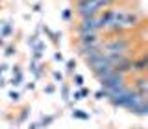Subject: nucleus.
Returning a JSON list of instances; mask_svg holds the SVG:
<instances>
[{
	"instance_id": "nucleus-1",
	"label": "nucleus",
	"mask_w": 148,
	"mask_h": 129,
	"mask_svg": "<svg viewBox=\"0 0 148 129\" xmlns=\"http://www.w3.org/2000/svg\"><path fill=\"white\" fill-rule=\"evenodd\" d=\"M100 46H102V52L106 54H128L133 48V41L124 35H115L108 39L106 43H102Z\"/></svg>"
},
{
	"instance_id": "nucleus-2",
	"label": "nucleus",
	"mask_w": 148,
	"mask_h": 129,
	"mask_svg": "<svg viewBox=\"0 0 148 129\" xmlns=\"http://www.w3.org/2000/svg\"><path fill=\"white\" fill-rule=\"evenodd\" d=\"M98 81H100L102 89L108 92V96H111L115 90H119L122 85H126V83H124V76H122V74H117V72H113V70L108 72L106 76H102Z\"/></svg>"
},
{
	"instance_id": "nucleus-3",
	"label": "nucleus",
	"mask_w": 148,
	"mask_h": 129,
	"mask_svg": "<svg viewBox=\"0 0 148 129\" xmlns=\"http://www.w3.org/2000/svg\"><path fill=\"white\" fill-rule=\"evenodd\" d=\"M102 26L98 22V15H92V17H85L82 18V22L76 26V33H89V31H100Z\"/></svg>"
},
{
	"instance_id": "nucleus-4",
	"label": "nucleus",
	"mask_w": 148,
	"mask_h": 129,
	"mask_svg": "<svg viewBox=\"0 0 148 129\" xmlns=\"http://www.w3.org/2000/svg\"><path fill=\"white\" fill-rule=\"evenodd\" d=\"M102 43L100 31H89V33H80L78 35V46H95Z\"/></svg>"
},
{
	"instance_id": "nucleus-5",
	"label": "nucleus",
	"mask_w": 148,
	"mask_h": 129,
	"mask_svg": "<svg viewBox=\"0 0 148 129\" xmlns=\"http://www.w3.org/2000/svg\"><path fill=\"white\" fill-rule=\"evenodd\" d=\"M143 22V15L139 11H128L126 9V17H124V28L130 30V28H137Z\"/></svg>"
},
{
	"instance_id": "nucleus-6",
	"label": "nucleus",
	"mask_w": 148,
	"mask_h": 129,
	"mask_svg": "<svg viewBox=\"0 0 148 129\" xmlns=\"http://www.w3.org/2000/svg\"><path fill=\"white\" fill-rule=\"evenodd\" d=\"M132 64H133V59L130 57V55H126V57H124V59H120V61H119L117 64H113V72L126 76V74L132 72Z\"/></svg>"
},
{
	"instance_id": "nucleus-7",
	"label": "nucleus",
	"mask_w": 148,
	"mask_h": 129,
	"mask_svg": "<svg viewBox=\"0 0 148 129\" xmlns=\"http://www.w3.org/2000/svg\"><path fill=\"white\" fill-rule=\"evenodd\" d=\"M133 90H135L139 96H148V79H146L145 74H141L139 77L133 79Z\"/></svg>"
},
{
	"instance_id": "nucleus-8",
	"label": "nucleus",
	"mask_w": 148,
	"mask_h": 129,
	"mask_svg": "<svg viewBox=\"0 0 148 129\" xmlns=\"http://www.w3.org/2000/svg\"><path fill=\"white\" fill-rule=\"evenodd\" d=\"M146 70H148V57H146V55H141L139 59H133L132 72H135V74H146Z\"/></svg>"
},
{
	"instance_id": "nucleus-9",
	"label": "nucleus",
	"mask_w": 148,
	"mask_h": 129,
	"mask_svg": "<svg viewBox=\"0 0 148 129\" xmlns=\"http://www.w3.org/2000/svg\"><path fill=\"white\" fill-rule=\"evenodd\" d=\"M130 111H132V113H135L137 116H146V114H148V101H146L145 96H143V98H139L137 103L133 105Z\"/></svg>"
},
{
	"instance_id": "nucleus-10",
	"label": "nucleus",
	"mask_w": 148,
	"mask_h": 129,
	"mask_svg": "<svg viewBox=\"0 0 148 129\" xmlns=\"http://www.w3.org/2000/svg\"><path fill=\"white\" fill-rule=\"evenodd\" d=\"M100 44H102V43H100ZM100 44H95V46H78V52H80V55L87 57V55H92V54L100 52V50H102Z\"/></svg>"
},
{
	"instance_id": "nucleus-11",
	"label": "nucleus",
	"mask_w": 148,
	"mask_h": 129,
	"mask_svg": "<svg viewBox=\"0 0 148 129\" xmlns=\"http://www.w3.org/2000/svg\"><path fill=\"white\" fill-rule=\"evenodd\" d=\"M32 50H34V59L39 61V59L43 57V52H45V43L43 41H37V43L32 46Z\"/></svg>"
},
{
	"instance_id": "nucleus-12",
	"label": "nucleus",
	"mask_w": 148,
	"mask_h": 129,
	"mask_svg": "<svg viewBox=\"0 0 148 129\" xmlns=\"http://www.w3.org/2000/svg\"><path fill=\"white\" fill-rule=\"evenodd\" d=\"M22 79H24V74H22V70L18 67H13V79H11V85L13 87H18L22 83Z\"/></svg>"
},
{
	"instance_id": "nucleus-13",
	"label": "nucleus",
	"mask_w": 148,
	"mask_h": 129,
	"mask_svg": "<svg viewBox=\"0 0 148 129\" xmlns=\"http://www.w3.org/2000/svg\"><path fill=\"white\" fill-rule=\"evenodd\" d=\"M41 68H43V64H39L35 61V59H32V63H30V70L35 74V77H41V74H43V70H41Z\"/></svg>"
},
{
	"instance_id": "nucleus-14",
	"label": "nucleus",
	"mask_w": 148,
	"mask_h": 129,
	"mask_svg": "<svg viewBox=\"0 0 148 129\" xmlns=\"http://www.w3.org/2000/svg\"><path fill=\"white\" fill-rule=\"evenodd\" d=\"M85 96H89V89H85V87H80V90L74 92L72 98H74V101H78V100H83Z\"/></svg>"
},
{
	"instance_id": "nucleus-15",
	"label": "nucleus",
	"mask_w": 148,
	"mask_h": 129,
	"mask_svg": "<svg viewBox=\"0 0 148 129\" xmlns=\"http://www.w3.org/2000/svg\"><path fill=\"white\" fill-rule=\"evenodd\" d=\"M72 118H78V120H89V113H85V111H82V109H74V111H72Z\"/></svg>"
},
{
	"instance_id": "nucleus-16",
	"label": "nucleus",
	"mask_w": 148,
	"mask_h": 129,
	"mask_svg": "<svg viewBox=\"0 0 148 129\" xmlns=\"http://www.w3.org/2000/svg\"><path fill=\"white\" fill-rule=\"evenodd\" d=\"M54 116H52V114H48V116H43V118H41V122H39V127H48L50 126V124H52L54 122Z\"/></svg>"
},
{
	"instance_id": "nucleus-17",
	"label": "nucleus",
	"mask_w": 148,
	"mask_h": 129,
	"mask_svg": "<svg viewBox=\"0 0 148 129\" xmlns=\"http://www.w3.org/2000/svg\"><path fill=\"white\" fill-rule=\"evenodd\" d=\"M11 31H13L11 24H9V22H6V24L2 26V30H0V35H2V37H9V35H11Z\"/></svg>"
},
{
	"instance_id": "nucleus-18",
	"label": "nucleus",
	"mask_w": 148,
	"mask_h": 129,
	"mask_svg": "<svg viewBox=\"0 0 148 129\" xmlns=\"http://www.w3.org/2000/svg\"><path fill=\"white\" fill-rule=\"evenodd\" d=\"M72 81H74V85H76V87H83V76H82V74H74Z\"/></svg>"
},
{
	"instance_id": "nucleus-19",
	"label": "nucleus",
	"mask_w": 148,
	"mask_h": 129,
	"mask_svg": "<svg viewBox=\"0 0 148 129\" xmlns=\"http://www.w3.org/2000/svg\"><path fill=\"white\" fill-rule=\"evenodd\" d=\"M74 68H76V61H74V59H69L67 61V72L74 74Z\"/></svg>"
},
{
	"instance_id": "nucleus-20",
	"label": "nucleus",
	"mask_w": 148,
	"mask_h": 129,
	"mask_svg": "<svg viewBox=\"0 0 148 129\" xmlns=\"http://www.w3.org/2000/svg\"><path fill=\"white\" fill-rule=\"evenodd\" d=\"M95 98L96 100H104V98H108V92H106L104 89H100L98 92H95Z\"/></svg>"
},
{
	"instance_id": "nucleus-21",
	"label": "nucleus",
	"mask_w": 148,
	"mask_h": 129,
	"mask_svg": "<svg viewBox=\"0 0 148 129\" xmlns=\"http://www.w3.org/2000/svg\"><path fill=\"white\" fill-rule=\"evenodd\" d=\"M8 96H9V100H11V101H18V100H21V94H18L17 90H11Z\"/></svg>"
},
{
	"instance_id": "nucleus-22",
	"label": "nucleus",
	"mask_w": 148,
	"mask_h": 129,
	"mask_svg": "<svg viewBox=\"0 0 148 129\" xmlns=\"http://www.w3.org/2000/svg\"><path fill=\"white\" fill-rule=\"evenodd\" d=\"M61 94H63V100H65V101H69V98H71V96H69V87H67V85H63V87H61Z\"/></svg>"
},
{
	"instance_id": "nucleus-23",
	"label": "nucleus",
	"mask_w": 148,
	"mask_h": 129,
	"mask_svg": "<svg viewBox=\"0 0 148 129\" xmlns=\"http://www.w3.org/2000/svg\"><path fill=\"white\" fill-rule=\"evenodd\" d=\"M52 76H54V79H56V81H59V83L63 81V74H61V72L56 70V72H52Z\"/></svg>"
},
{
	"instance_id": "nucleus-24",
	"label": "nucleus",
	"mask_w": 148,
	"mask_h": 129,
	"mask_svg": "<svg viewBox=\"0 0 148 129\" xmlns=\"http://www.w3.org/2000/svg\"><path fill=\"white\" fill-rule=\"evenodd\" d=\"M71 17H72V11H71V9H65V11H63V18H65V20H71Z\"/></svg>"
},
{
	"instance_id": "nucleus-25",
	"label": "nucleus",
	"mask_w": 148,
	"mask_h": 129,
	"mask_svg": "<svg viewBox=\"0 0 148 129\" xmlns=\"http://www.w3.org/2000/svg\"><path fill=\"white\" fill-rule=\"evenodd\" d=\"M28 113H30V109H24V111H22V114L18 116V122H24L26 116H28Z\"/></svg>"
},
{
	"instance_id": "nucleus-26",
	"label": "nucleus",
	"mask_w": 148,
	"mask_h": 129,
	"mask_svg": "<svg viewBox=\"0 0 148 129\" xmlns=\"http://www.w3.org/2000/svg\"><path fill=\"white\" fill-rule=\"evenodd\" d=\"M37 41H39V37H37V35H32L30 39H28V44H30V46H34V44L37 43Z\"/></svg>"
},
{
	"instance_id": "nucleus-27",
	"label": "nucleus",
	"mask_w": 148,
	"mask_h": 129,
	"mask_svg": "<svg viewBox=\"0 0 148 129\" xmlns=\"http://www.w3.org/2000/svg\"><path fill=\"white\" fill-rule=\"evenodd\" d=\"M54 90H56V87H54V85H48V87H45V92H46V94H52Z\"/></svg>"
},
{
	"instance_id": "nucleus-28",
	"label": "nucleus",
	"mask_w": 148,
	"mask_h": 129,
	"mask_svg": "<svg viewBox=\"0 0 148 129\" xmlns=\"http://www.w3.org/2000/svg\"><path fill=\"white\" fill-rule=\"evenodd\" d=\"M13 52H15L13 46H8V48H6V55H13Z\"/></svg>"
},
{
	"instance_id": "nucleus-29",
	"label": "nucleus",
	"mask_w": 148,
	"mask_h": 129,
	"mask_svg": "<svg viewBox=\"0 0 148 129\" xmlns=\"http://www.w3.org/2000/svg\"><path fill=\"white\" fill-rule=\"evenodd\" d=\"M54 59H56V61H63V55H61V54H59V52H58V54H56V55H54Z\"/></svg>"
},
{
	"instance_id": "nucleus-30",
	"label": "nucleus",
	"mask_w": 148,
	"mask_h": 129,
	"mask_svg": "<svg viewBox=\"0 0 148 129\" xmlns=\"http://www.w3.org/2000/svg\"><path fill=\"white\" fill-rule=\"evenodd\" d=\"M26 89H28V90H34V89H35V83H28Z\"/></svg>"
},
{
	"instance_id": "nucleus-31",
	"label": "nucleus",
	"mask_w": 148,
	"mask_h": 129,
	"mask_svg": "<svg viewBox=\"0 0 148 129\" xmlns=\"http://www.w3.org/2000/svg\"><path fill=\"white\" fill-rule=\"evenodd\" d=\"M6 68H8V67H6V64H0V76H2V74H4V72H6Z\"/></svg>"
},
{
	"instance_id": "nucleus-32",
	"label": "nucleus",
	"mask_w": 148,
	"mask_h": 129,
	"mask_svg": "<svg viewBox=\"0 0 148 129\" xmlns=\"http://www.w3.org/2000/svg\"><path fill=\"white\" fill-rule=\"evenodd\" d=\"M28 129H41V127H39V124H32V126L28 127Z\"/></svg>"
},
{
	"instance_id": "nucleus-33",
	"label": "nucleus",
	"mask_w": 148,
	"mask_h": 129,
	"mask_svg": "<svg viewBox=\"0 0 148 129\" xmlns=\"http://www.w3.org/2000/svg\"><path fill=\"white\" fill-rule=\"evenodd\" d=\"M4 85H6V81H4L2 77H0V87H4Z\"/></svg>"
},
{
	"instance_id": "nucleus-34",
	"label": "nucleus",
	"mask_w": 148,
	"mask_h": 129,
	"mask_svg": "<svg viewBox=\"0 0 148 129\" xmlns=\"http://www.w3.org/2000/svg\"><path fill=\"white\" fill-rule=\"evenodd\" d=\"M0 46H4V37L0 35Z\"/></svg>"
}]
</instances>
